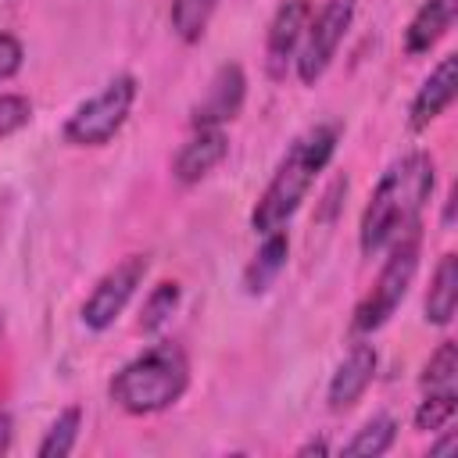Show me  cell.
<instances>
[{
    "mask_svg": "<svg viewBox=\"0 0 458 458\" xmlns=\"http://www.w3.org/2000/svg\"><path fill=\"white\" fill-rule=\"evenodd\" d=\"M437 186V161L429 150L401 154L376 182L361 222H358V247L365 258L383 254L401 233L415 229Z\"/></svg>",
    "mask_w": 458,
    "mask_h": 458,
    "instance_id": "obj_1",
    "label": "cell"
},
{
    "mask_svg": "<svg viewBox=\"0 0 458 458\" xmlns=\"http://www.w3.org/2000/svg\"><path fill=\"white\" fill-rule=\"evenodd\" d=\"M336 143H340V125L336 122H318V125H308L301 136H293V143L276 161L272 179L265 182L261 197L254 200L250 229L258 236L286 229V222L297 215V208L311 193L315 179L329 168V161L336 154Z\"/></svg>",
    "mask_w": 458,
    "mask_h": 458,
    "instance_id": "obj_2",
    "label": "cell"
},
{
    "mask_svg": "<svg viewBox=\"0 0 458 458\" xmlns=\"http://www.w3.org/2000/svg\"><path fill=\"white\" fill-rule=\"evenodd\" d=\"M190 390V358L179 344L157 340L129 358L107 383V397L125 415H157Z\"/></svg>",
    "mask_w": 458,
    "mask_h": 458,
    "instance_id": "obj_3",
    "label": "cell"
},
{
    "mask_svg": "<svg viewBox=\"0 0 458 458\" xmlns=\"http://www.w3.org/2000/svg\"><path fill=\"white\" fill-rule=\"evenodd\" d=\"M419 258H422V229L415 225L386 247V258L379 265V276H376L372 290L358 301V308L351 315V329L358 336H372L376 329H383L394 318V311L404 304V297L415 283Z\"/></svg>",
    "mask_w": 458,
    "mask_h": 458,
    "instance_id": "obj_4",
    "label": "cell"
},
{
    "mask_svg": "<svg viewBox=\"0 0 458 458\" xmlns=\"http://www.w3.org/2000/svg\"><path fill=\"white\" fill-rule=\"evenodd\" d=\"M136 75L122 72L107 79L89 100H82L61 125V136L68 147H104L111 143L122 125L129 122V111L136 104Z\"/></svg>",
    "mask_w": 458,
    "mask_h": 458,
    "instance_id": "obj_5",
    "label": "cell"
},
{
    "mask_svg": "<svg viewBox=\"0 0 458 458\" xmlns=\"http://www.w3.org/2000/svg\"><path fill=\"white\" fill-rule=\"evenodd\" d=\"M354 11H358V0H322V7L311 11L308 29H304V39H301V50L293 57L297 79L304 86H315L329 72L333 57L340 54V43L347 39V29L354 21Z\"/></svg>",
    "mask_w": 458,
    "mask_h": 458,
    "instance_id": "obj_6",
    "label": "cell"
},
{
    "mask_svg": "<svg viewBox=\"0 0 458 458\" xmlns=\"http://www.w3.org/2000/svg\"><path fill=\"white\" fill-rule=\"evenodd\" d=\"M150 268V254H125L122 261H114L89 290V297L82 301L79 308V318L86 329L93 333H104L118 322V315L129 308V301L136 297L143 276Z\"/></svg>",
    "mask_w": 458,
    "mask_h": 458,
    "instance_id": "obj_7",
    "label": "cell"
},
{
    "mask_svg": "<svg viewBox=\"0 0 458 458\" xmlns=\"http://www.w3.org/2000/svg\"><path fill=\"white\" fill-rule=\"evenodd\" d=\"M243 100H247V75L236 61H225L215 68L204 97L190 107V125L200 129V125H225L233 122L240 111H243Z\"/></svg>",
    "mask_w": 458,
    "mask_h": 458,
    "instance_id": "obj_8",
    "label": "cell"
},
{
    "mask_svg": "<svg viewBox=\"0 0 458 458\" xmlns=\"http://www.w3.org/2000/svg\"><path fill=\"white\" fill-rule=\"evenodd\" d=\"M376 369H379L376 347L369 340H354L347 347V354L340 358V365L333 369V376H329V386H326L329 411H351L365 397V390L372 386Z\"/></svg>",
    "mask_w": 458,
    "mask_h": 458,
    "instance_id": "obj_9",
    "label": "cell"
},
{
    "mask_svg": "<svg viewBox=\"0 0 458 458\" xmlns=\"http://www.w3.org/2000/svg\"><path fill=\"white\" fill-rule=\"evenodd\" d=\"M308 18H311V0H283L276 7L265 36V72L272 79H286V68L301 50Z\"/></svg>",
    "mask_w": 458,
    "mask_h": 458,
    "instance_id": "obj_10",
    "label": "cell"
},
{
    "mask_svg": "<svg viewBox=\"0 0 458 458\" xmlns=\"http://www.w3.org/2000/svg\"><path fill=\"white\" fill-rule=\"evenodd\" d=\"M225 154H229V136H225V129H218V125H200V129H193V132L179 143V150H175V157H172V179H175L179 186H197L200 179H208V175L225 161Z\"/></svg>",
    "mask_w": 458,
    "mask_h": 458,
    "instance_id": "obj_11",
    "label": "cell"
},
{
    "mask_svg": "<svg viewBox=\"0 0 458 458\" xmlns=\"http://www.w3.org/2000/svg\"><path fill=\"white\" fill-rule=\"evenodd\" d=\"M454 93H458V57L444 54L437 61V68L422 79V86L415 89V97L408 104V129L411 132H426L454 104Z\"/></svg>",
    "mask_w": 458,
    "mask_h": 458,
    "instance_id": "obj_12",
    "label": "cell"
},
{
    "mask_svg": "<svg viewBox=\"0 0 458 458\" xmlns=\"http://www.w3.org/2000/svg\"><path fill=\"white\" fill-rule=\"evenodd\" d=\"M454 14H458V0H422L404 29V54L408 57L429 54L451 32Z\"/></svg>",
    "mask_w": 458,
    "mask_h": 458,
    "instance_id": "obj_13",
    "label": "cell"
},
{
    "mask_svg": "<svg viewBox=\"0 0 458 458\" xmlns=\"http://www.w3.org/2000/svg\"><path fill=\"white\" fill-rule=\"evenodd\" d=\"M286 258H290V236H286V229L265 233L261 236V247L254 250V258L243 268V293H250V297L265 293L279 279V272L286 268Z\"/></svg>",
    "mask_w": 458,
    "mask_h": 458,
    "instance_id": "obj_14",
    "label": "cell"
},
{
    "mask_svg": "<svg viewBox=\"0 0 458 458\" xmlns=\"http://www.w3.org/2000/svg\"><path fill=\"white\" fill-rule=\"evenodd\" d=\"M454 308H458V254H440L433 276H429V290H426V322L437 329H447L454 322Z\"/></svg>",
    "mask_w": 458,
    "mask_h": 458,
    "instance_id": "obj_15",
    "label": "cell"
},
{
    "mask_svg": "<svg viewBox=\"0 0 458 458\" xmlns=\"http://www.w3.org/2000/svg\"><path fill=\"white\" fill-rule=\"evenodd\" d=\"M397 440V422L390 415H372L361 429H354V437L340 447V454L347 458H379L394 447Z\"/></svg>",
    "mask_w": 458,
    "mask_h": 458,
    "instance_id": "obj_16",
    "label": "cell"
},
{
    "mask_svg": "<svg viewBox=\"0 0 458 458\" xmlns=\"http://www.w3.org/2000/svg\"><path fill=\"white\" fill-rule=\"evenodd\" d=\"M79 433H82V408L79 404H68L64 411H57V419L47 426L36 454L39 458H64L75 451L79 444Z\"/></svg>",
    "mask_w": 458,
    "mask_h": 458,
    "instance_id": "obj_17",
    "label": "cell"
},
{
    "mask_svg": "<svg viewBox=\"0 0 458 458\" xmlns=\"http://www.w3.org/2000/svg\"><path fill=\"white\" fill-rule=\"evenodd\" d=\"M179 301H182V286L175 279H161L157 286H150V293L143 297V308H140V329L150 336L161 333L168 326V318L175 315Z\"/></svg>",
    "mask_w": 458,
    "mask_h": 458,
    "instance_id": "obj_18",
    "label": "cell"
},
{
    "mask_svg": "<svg viewBox=\"0 0 458 458\" xmlns=\"http://www.w3.org/2000/svg\"><path fill=\"white\" fill-rule=\"evenodd\" d=\"M458 415V390H422V401L415 404L411 426L419 433H440Z\"/></svg>",
    "mask_w": 458,
    "mask_h": 458,
    "instance_id": "obj_19",
    "label": "cell"
},
{
    "mask_svg": "<svg viewBox=\"0 0 458 458\" xmlns=\"http://www.w3.org/2000/svg\"><path fill=\"white\" fill-rule=\"evenodd\" d=\"M215 7H218V0H172V7H168L172 32L182 43H200L204 32H208V21L215 14Z\"/></svg>",
    "mask_w": 458,
    "mask_h": 458,
    "instance_id": "obj_20",
    "label": "cell"
},
{
    "mask_svg": "<svg viewBox=\"0 0 458 458\" xmlns=\"http://www.w3.org/2000/svg\"><path fill=\"white\" fill-rule=\"evenodd\" d=\"M419 386L422 390H458V344L454 340L437 344V351L422 365Z\"/></svg>",
    "mask_w": 458,
    "mask_h": 458,
    "instance_id": "obj_21",
    "label": "cell"
},
{
    "mask_svg": "<svg viewBox=\"0 0 458 458\" xmlns=\"http://www.w3.org/2000/svg\"><path fill=\"white\" fill-rule=\"evenodd\" d=\"M32 122V100L21 93H0V140L21 132Z\"/></svg>",
    "mask_w": 458,
    "mask_h": 458,
    "instance_id": "obj_22",
    "label": "cell"
},
{
    "mask_svg": "<svg viewBox=\"0 0 458 458\" xmlns=\"http://www.w3.org/2000/svg\"><path fill=\"white\" fill-rule=\"evenodd\" d=\"M21 64H25V47H21V39L0 29V82L14 79V75L21 72Z\"/></svg>",
    "mask_w": 458,
    "mask_h": 458,
    "instance_id": "obj_23",
    "label": "cell"
},
{
    "mask_svg": "<svg viewBox=\"0 0 458 458\" xmlns=\"http://www.w3.org/2000/svg\"><path fill=\"white\" fill-rule=\"evenodd\" d=\"M440 433H444V437H440L437 444H429V458H444V454H454V447H458V437H454V429H451V426H444Z\"/></svg>",
    "mask_w": 458,
    "mask_h": 458,
    "instance_id": "obj_24",
    "label": "cell"
},
{
    "mask_svg": "<svg viewBox=\"0 0 458 458\" xmlns=\"http://www.w3.org/2000/svg\"><path fill=\"white\" fill-rule=\"evenodd\" d=\"M11 437H14V426H11V415L0 408V454L11 451Z\"/></svg>",
    "mask_w": 458,
    "mask_h": 458,
    "instance_id": "obj_25",
    "label": "cell"
},
{
    "mask_svg": "<svg viewBox=\"0 0 458 458\" xmlns=\"http://www.w3.org/2000/svg\"><path fill=\"white\" fill-rule=\"evenodd\" d=\"M297 454H329V444L318 437V440H308V444H301V447H297Z\"/></svg>",
    "mask_w": 458,
    "mask_h": 458,
    "instance_id": "obj_26",
    "label": "cell"
},
{
    "mask_svg": "<svg viewBox=\"0 0 458 458\" xmlns=\"http://www.w3.org/2000/svg\"><path fill=\"white\" fill-rule=\"evenodd\" d=\"M451 225H454V190L444 200V229H451Z\"/></svg>",
    "mask_w": 458,
    "mask_h": 458,
    "instance_id": "obj_27",
    "label": "cell"
}]
</instances>
